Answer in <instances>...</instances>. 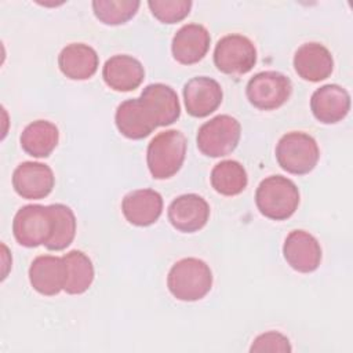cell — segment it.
I'll return each mask as SVG.
<instances>
[{"instance_id":"cell-22","label":"cell","mask_w":353,"mask_h":353,"mask_svg":"<svg viewBox=\"0 0 353 353\" xmlns=\"http://www.w3.org/2000/svg\"><path fill=\"white\" fill-rule=\"evenodd\" d=\"M59 141L58 127L48 120H36L28 124L19 138L21 148L33 157H47Z\"/></svg>"},{"instance_id":"cell-28","label":"cell","mask_w":353,"mask_h":353,"mask_svg":"<svg viewBox=\"0 0 353 353\" xmlns=\"http://www.w3.org/2000/svg\"><path fill=\"white\" fill-rule=\"evenodd\" d=\"M291 350L292 347L288 338L277 331H269L258 335L250 347L251 353H259V352L288 353Z\"/></svg>"},{"instance_id":"cell-23","label":"cell","mask_w":353,"mask_h":353,"mask_svg":"<svg viewBox=\"0 0 353 353\" xmlns=\"http://www.w3.org/2000/svg\"><path fill=\"white\" fill-rule=\"evenodd\" d=\"M62 258L65 262L63 290L72 295L85 292L94 281V266L91 259L79 250H72Z\"/></svg>"},{"instance_id":"cell-26","label":"cell","mask_w":353,"mask_h":353,"mask_svg":"<svg viewBox=\"0 0 353 353\" xmlns=\"http://www.w3.org/2000/svg\"><path fill=\"white\" fill-rule=\"evenodd\" d=\"M138 0H95L92 10L95 17L105 25H121L130 21L138 11Z\"/></svg>"},{"instance_id":"cell-16","label":"cell","mask_w":353,"mask_h":353,"mask_svg":"<svg viewBox=\"0 0 353 353\" xmlns=\"http://www.w3.org/2000/svg\"><path fill=\"white\" fill-rule=\"evenodd\" d=\"M114 121L120 134L130 139H143L157 127L156 120L141 98L121 102L116 109Z\"/></svg>"},{"instance_id":"cell-10","label":"cell","mask_w":353,"mask_h":353,"mask_svg":"<svg viewBox=\"0 0 353 353\" xmlns=\"http://www.w3.org/2000/svg\"><path fill=\"white\" fill-rule=\"evenodd\" d=\"M283 255L287 263L296 272H314L321 262V247L309 232L296 229L287 234L283 245Z\"/></svg>"},{"instance_id":"cell-15","label":"cell","mask_w":353,"mask_h":353,"mask_svg":"<svg viewBox=\"0 0 353 353\" xmlns=\"http://www.w3.org/2000/svg\"><path fill=\"white\" fill-rule=\"evenodd\" d=\"M210 33L200 23L183 25L172 37L171 51L176 62L193 65L201 61L210 48Z\"/></svg>"},{"instance_id":"cell-4","label":"cell","mask_w":353,"mask_h":353,"mask_svg":"<svg viewBox=\"0 0 353 353\" xmlns=\"http://www.w3.org/2000/svg\"><path fill=\"white\" fill-rule=\"evenodd\" d=\"M279 165L290 174H309L320 159V149L316 139L302 131L284 134L276 146Z\"/></svg>"},{"instance_id":"cell-1","label":"cell","mask_w":353,"mask_h":353,"mask_svg":"<svg viewBox=\"0 0 353 353\" xmlns=\"http://www.w3.org/2000/svg\"><path fill=\"white\" fill-rule=\"evenodd\" d=\"M167 287L176 299L194 302L210 292L212 287V272L199 258H183L170 269Z\"/></svg>"},{"instance_id":"cell-18","label":"cell","mask_w":353,"mask_h":353,"mask_svg":"<svg viewBox=\"0 0 353 353\" xmlns=\"http://www.w3.org/2000/svg\"><path fill=\"white\" fill-rule=\"evenodd\" d=\"M102 77L108 87L114 91H132L141 85L145 77V70L142 63L125 54H119L110 57L103 68Z\"/></svg>"},{"instance_id":"cell-27","label":"cell","mask_w":353,"mask_h":353,"mask_svg":"<svg viewBox=\"0 0 353 353\" xmlns=\"http://www.w3.org/2000/svg\"><path fill=\"white\" fill-rule=\"evenodd\" d=\"M148 6L154 18L163 23H175L186 18L192 8L190 0H150Z\"/></svg>"},{"instance_id":"cell-7","label":"cell","mask_w":353,"mask_h":353,"mask_svg":"<svg viewBox=\"0 0 353 353\" xmlns=\"http://www.w3.org/2000/svg\"><path fill=\"white\" fill-rule=\"evenodd\" d=\"M214 63L222 73L232 76L245 74L256 63V48L243 34H226L215 46Z\"/></svg>"},{"instance_id":"cell-6","label":"cell","mask_w":353,"mask_h":353,"mask_svg":"<svg viewBox=\"0 0 353 353\" xmlns=\"http://www.w3.org/2000/svg\"><path fill=\"white\" fill-rule=\"evenodd\" d=\"M292 92L290 77L276 70H265L254 74L245 87L250 103L261 110H274L283 106Z\"/></svg>"},{"instance_id":"cell-3","label":"cell","mask_w":353,"mask_h":353,"mask_svg":"<svg viewBox=\"0 0 353 353\" xmlns=\"http://www.w3.org/2000/svg\"><path fill=\"white\" fill-rule=\"evenodd\" d=\"M186 156V138L178 130L159 132L148 145L146 163L153 178L167 179L182 167Z\"/></svg>"},{"instance_id":"cell-17","label":"cell","mask_w":353,"mask_h":353,"mask_svg":"<svg viewBox=\"0 0 353 353\" xmlns=\"http://www.w3.org/2000/svg\"><path fill=\"white\" fill-rule=\"evenodd\" d=\"M121 211L131 225L149 226L163 212V197L153 189H137L124 196Z\"/></svg>"},{"instance_id":"cell-2","label":"cell","mask_w":353,"mask_h":353,"mask_svg":"<svg viewBox=\"0 0 353 353\" xmlns=\"http://www.w3.org/2000/svg\"><path fill=\"white\" fill-rule=\"evenodd\" d=\"M255 203L263 216L273 221H284L296 211L299 190L291 179L283 175H270L258 185Z\"/></svg>"},{"instance_id":"cell-25","label":"cell","mask_w":353,"mask_h":353,"mask_svg":"<svg viewBox=\"0 0 353 353\" xmlns=\"http://www.w3.org/2000/svg\"><path fill=\"white\" fill-rule=\"evenodd\" d=\"M52 216V233L50 240L44 244L50 251H61L70 245L76 234V216L70 207L57 203L50 204Z\"/></svg>"},{"instance_id":"cell-21","label":"cell","mask_w":353,"mask_h":353,"mask_svg":"<svg viewBox=\"0 0 353 353\" xmlns=\"http://www.w3.org/2000/svg\"><path fill=\"white\" fill-rule=\"evenodd\" d=\"M99 59L97 51L84 43H72L62 48L58 55L61 72L72 80H87L98 69Z\"/></svg>"},{"instance_id":"cell-12","label":"cell","mask_w":353,"mask_h":353,"mask_svg":"<svg viewBox=\"0 0 353 353\" xmlns=\"http://www.w3.org/2000/svg\"><path fill=\"white\" fill-rule=\"evenodd\" d=\"M223 92L221 84L207 76L190 79L183 85L186 112L193 117H205L215 112L222 103Z\"/></svg>"},{"instance_id":"cell-13","label":"cell","mask_w":353,"mask_h":353,"mask_svg":"<svg viewBox=\"0 0 353 353\" xmlns=\"http://www.w3.org/2000/svg\"><path fill=\"white\" fill-rule=\"evenodd\" d=\"M294 69L306 81H321L331 76L334 59L327 47L312 41L302 44L294 55Z\"/></svg>"},{"instance_id":"cell-20","label":"cell","mask_w":353,"mask_h":353,"mask_svg":"<svg viewBox=\"0 0 353 353\" xmlns=\"http://www.w3.org/2000/svg\"><path fill=\"white\" fill-rule=\"evenodd\" d=\"M141 101L152 113L157 127L170 125L181 114V105L176 92L167 84L153 83L143 88Z\"/></svg>"},{"instance_id":"cell-24","label":"cell","mask_w":353,"mask_h":353,"mask_svg":"<svg viewBox=\"0 0 353 353\" xmlns=\"http://www.w3.org/2000/svg\"><path fill=\"white\" fill-rule=\"evenodd\" d=\"M211 185L219 194H240L248 183L245 168L236 160H223L214 165L211 171Z\"/></svg>"},{"instance_id":"cell-11","label":"cell","mask_w":353,"mask_h":353,"mask_svg":"<svg viewBox=\"0 0 353 353\" xmlns=\"http://www.w3.org/2000/svg\"><path fill=\"white\" fill-rule=\"evenodd\" d=\"M168 221L183 233H194L203 229L210 218V205L196 193L181 194L168 205Z\"/></svg>"},{"instance_id":"cell-14","label":"cell","mask_w":353,"mask_h":353,"mask_svg":"<svg viewBox=\"0 0 353 353\" xmlns=\"http://www.w3.org/2000/svg\"><path fill=\"white\" fill-rule=\"evenodd\" d=\"M313 116L324 124H335L350 110V95L338 84H325L317 88L310 98Z\"/></svg>"},{"instance_id":"cell-9","label":"cell","mask_w":353,"mask_h":353,"mask_svg":"<svg viewBox=\"0 0 353 353\" xmlns=\"http://www.w3.org/2000/svg\"><path fill=\"white\" fill-rule=\"evenodd\" d=\"M55 185L52 170L43 163L23 161L12 172L14 190L28 200L47 197Z\"/></svg>"},{"instance_id":"cell-19","label":"cell","mask_w":353,"mask_h":353,"mask_svg":"<svg viewBox=\"0 0 353 353\" xmlns=\"http://www.w3.org/2000/svg\"><path fill=\"white\" fill-rule=\"evenodd\" d=\"M29 281L39 294L52 296L65 285L63 258L54 255L36 256L29 268Z\"/></svg>"},{"instance_id":"cell-8","label":"cell","mask_w":353,"mask_h":353,"mask_svg":"<svg viewBox=\"0 0 353 353\" xmlns=\"http://www.w3.org/2000/svg\"><path fill=\"white\" fill-rule=\"evenodd\" d=\"M15 240L28 248L46 244L52 233V216L48 205L28 204L19 208L12 221Z\"/></svg>"},{"instance_id":"cell-5","label":"cell","mask_w":353,"mask_h":353,"mask_svg":"<svg viewBox=\"0 0 353 353\" xmlns=\"http://www.w3.org/2000/svg\"><path fill=\"white\" fill-rule=\"evenodd\" d=\"M241 125L229 114H218L205 121L197 131V148L208 157H222L232 153L240 141Z\"/></svg>"}]
</instances>
